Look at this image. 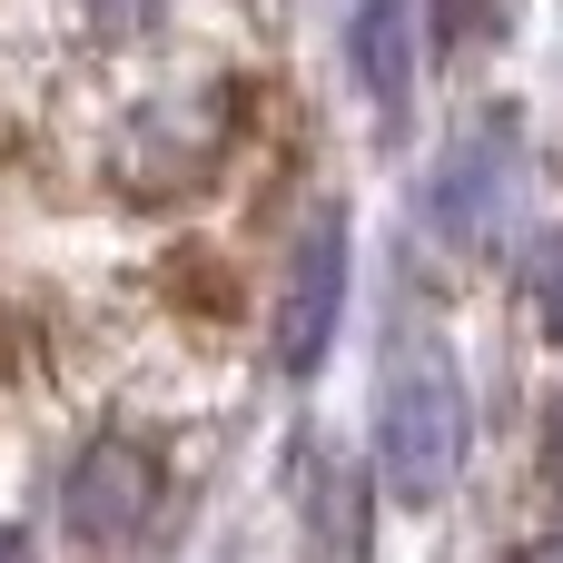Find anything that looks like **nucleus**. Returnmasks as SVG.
I'll return each mask as SVG.
<instances>
[{
	"label": "nucleus",
	"instance_id": "obj_8",
	"mask_svg": "<svg viewBox=\"0 0 563 563\" xmlns=\"http://www.w3.org/2000/svg\"><path fill=\"white\" fill-rule=\"evenodd\" d=\"M435 20H445V40H485L495 30V0H435Z\"/></svg>",
	"mask_w": 563,
	"mask_h": 563
},
{
	"label": "nucleus",
	"instance_id": "obj_1",
	"mask_svg": "<svg viewBox=\"0 0 563 563\" xmlns=\"http://www.w3.org/2000/svg\"><path fill=\"white\" fill-rule=\"evenodd\" d=\"M455 455H465V386L445 346L396 336L386 386H376V475L396 485V505H435L455 485Z\"/></svg>",
	"mask_w": 563,
	"mask_h": 563
},
{
	"label": "nucleus",
	"instance_id": "obj_4",
	"mask_svg": "<svg viewBox=\"0 0 563 563\" xmlns=\"http://www.w3.org/2000/svg\"><path fill=\"white\" fill-rule=\"evenodd\" d=\"M505 178H515V119H475L445 158H435V178H426V228L435 238H485V218H495V198H505Z\"/></svg>",
	"mask_w": 563,
	"mask_h": 563
},
{
	"label": "nucleus",
	"instance_id": "obj_6",
	"mask_svg": "<svg viewBox=\"0 0 563 563\" xmlns=\"http://www.w3.org/2000/svg\"><path fill=\"white\" fill-rule=\"evenodd\" d=\"M346 69H356L366 109L386 129H406V99H416V10L406 0H366L346 20Z\"/></svg>",
	"mask_w": 563,
	"mask_h": 563
},
{
	"label": "nucleus",
	"instance_id": "obj_10",
	"mask_svg": "<svg viewBox=\"0 0 563 563\" xmlns=\"http://www.w3.org/2000/svg\"><path fill=\"white\" fill-rule=\"evenodd\" d=\"M525 563H563V534H544V544H525Z\"/></svg>",
	"mask_w": 563,
	"mask_h": 563
},
{
	"label": "nucleus",
	"instance_id": "obj_9",
	"mask_svg": "<svg viewBox=\"0 0 563 563\" xmlns=\"http://www.w3.org/2000/svg\"><path fill=\"white\" fill-rule=\"evenodd\" d=\"M544 485L563 495V396H554V416H544Z\"/></svg>",
	"mask_w": 563,
	"mask_h": 563
},
{
	"label": "nucleus",
	"instance_id": "obj_5",
	"mask_svg": "<svg viewBox=\"0 0 563 563\" xmlns=\"http://www.w3.org/2000/svg\"><path fill=\"white\" fill-rule=\"evenodd\" d=\"M297 534H307V563H366V475L336 455V445H297Z\"/></svg>",
	"mask_w": 563,
	"mask_h": 563
},
{
	"label": "nucleus",
	"instance_id": "obj_11",
	"mask_svg": "<svg viewBox=\"0 0 563 563\" xmlns=\"http://www.w3.org/2000/svg\"><path fill=\"white\" fill-rule=\"evenodd\" d=\"M0 563H30V544H20V534H10V525H0Z\"/></svg>",
	"mask_w": 563,
	"mask_h": 563
},
{
	"label": "nucleus",
	"instance_id": "obj_7",
	"mask_svg": "<svg viewBox=\"0 0 563 563\" xmlns=\"http://www.w3.org/2000/svg\"><path fill=\"white\" fill-rule=\"evenodd\" d=\"M534 317H544V336L563 346V238L534 257Z\"/></svg>",
	"mask_w": 563,
	"mask_h": 563
},
{
	"label": "nucleus",
	"instance_id": "obj_3",
	"mask_svg": "<svg viewBox=\"0 0 563 563\" xmlns=\"http://www.w3.org/2000/svg\"><path fill=\"white\" fill-rule=\"evenodd\" d=\"M336 317H346V228H336V218H317V228L297 238L287 277H277V366H287V376H307V366L327 356Z\"/></svg>",
	"mask_w": 563,
	"mask_h": 563
},
{
	"label": "nucleus",
	"instance_id": "obj_12",
	"mask_svg": "<svg viewBox=\"0 0 563 563\" xmlns=\"http://www.w3.org/2000/svg\"><path fill=\"white\" fill-rule=\"evenodd\" d=\"M99 10H148V0H99Z\"/></svg>",
	"mask_w": 563,
	"mask_h": 563
},
{
	"label": "nucleus",
	"instance_id": "obj_2",
	"mask_svg": "<svg viewBox=\"0 0 563 563\" xmlns=\"http://www.w3.org/2000/svg\"><path fill=\"white\" fill-rule=\"evenodd\" d=\"M158 495H168L158 455H148L139 435H99V445H79L59 515H69L79 544H139V534L158 525Z\"/></svg>",
	"mask_w": 563,
	"mask_h": 563
}]
</instances>
